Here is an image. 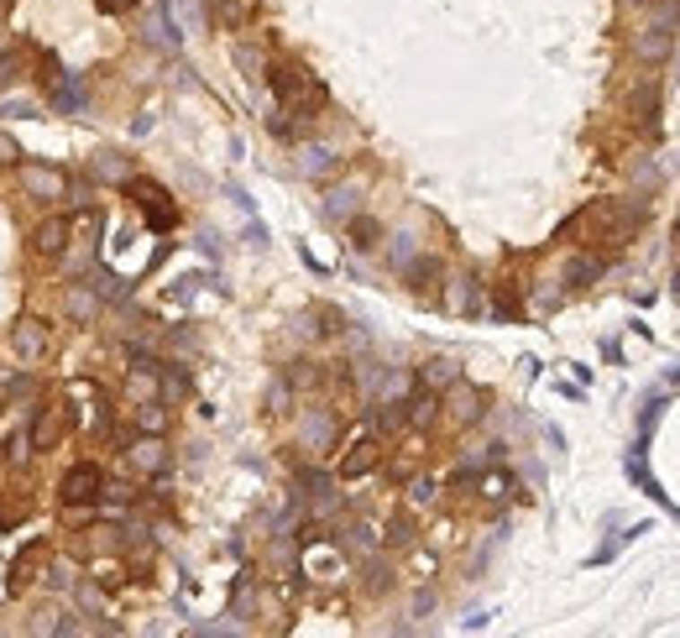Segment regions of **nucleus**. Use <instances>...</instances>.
<instances>
[{
	"label": "nucleus",
	"mask_w": 680,
	"mask_h": 638,
	"mask_svg": "<svg viewBox=\"0 0 680 638\" xmlns=\"http://www.w3.org/2000/svg\"><path fill=\"white\" fill-rule=\"evenodd\" d=\"M267 79H273V90H278L283 116H293V121H314V116L325 110V84L309 79V68H299V63H278Z\"/></svg>",
	"instance_id": "nucleus-1"
},
{
	"label": "nucleus",
	"mask_w": 680,
	"mask_h": 638,
	"mask_svg": "<svg viewBox=\"0 0 680 638\" xmlns=\"http://www.w3.org/2000/svg\"><path fill=\"white\" fill-rule=\"evenodd\" d=\"M100 492H105V471H100L94 460L74 466V471L63 476V486H58V497L68 503V508H79V503H100Z\"/></svg>",
	"instance_id": "nucleus-2"
},
{
	"label": "nucleus",
	"mask_w": 680,
	"mask_h": 638,
	"mask_svg": "<svg viewBox=\"0 0 680 638\" xmlns=\"http://www.w3.org/2000/svg\"><path fill=\"white\" fill-rule=\"evenodd\" d=\"M131 199L142 205V214L153 220L157 231H173V225H179V210L168 205V188H157L153 179H131Z\"/></svg>",
	"instance_id": "nucleus-3"
},
{
	"label": "nucleus",
	"mask_w": 680,
	"mask_h": 638,
	"mask_svg": "<svg viewBox=\"0 0 680 638\" xmlns=\"http://www.w3.org/2000/svg\"><path fill=\"white\" fill-rule=\"evenodd\" d=\"M22 188L31 199H63L68 194V179L58 168H42V162H22Z\"/></svg>",
	"instance_id": "nucleus-4"
},
{
	"label": "nucleus",
	"mask_w": 680,
	"mask_h": 638,
	"mask_svg": "<svg viewBox=\"0 0 680 638\" xmlns=\"http://www.w3.org/2000/svg\"><path fill=\"white\" fill-rule=\"evenodd\" d=\"M11 351H16V362H42V351H48V325H42V319H22V325L11 330Z\"/></svg>",
	"instance_id": "nucleus-5"
},
{
	"label": "nucleus",
	"mask_w": 680,
	"mask_h": 638,
	"mask_svg": "<svg viewBox=\"0 0 680 638\" xmlns=\"http://www.w3.org/2000/svg\"><path fill=\"white\" fill-rule=\"evenodd\" d=\"M63 424H68V419H63L58 403H42V408H37V424H31V445H37V450H53Z\"/></svg>",
	"instance_id": "nucleus-6"
},
{
	"label": "nucleus",
	"mask_w": 680,
	"mask_h": 638,
	"mask_svg": "<svg viewBox=\"0 0 680 638\" xmlns=\"http://www.w3.org/2000/svg\"><path fill=\"white\" fill-rule=\"evenodd\" d=\"M371 466H377V440L362 434V440L345 450V460H340V476H345V482H356V476H367Z\"/></svg>",
	"instance_id": "nucleus-7"
},
{
	"label": "nucleus",
	"mask_w": 680,
	"mask_h": 638,
	"mask_svg": "<svg viewBox=\"0 0 680 638\" xmlns=\"http://www.w3.org/2000/svg\"><path fill=\"white\" fill-rule=\"evenodd\" d=\"M68 236H74V220H68V214L42 220V225H37V251H42V257H58L63 246H68Z\"/></svg>",
	"instance_id": "nucleus-8"
},
{
	"label": "nucleus",
	"mask_w": 680,
	"mask_h": 638,
	"mask_svg": "<svg viewBox=\"0 0 680 638\" xmlns=\"http://www.w3.org/2000/svg\"><path fill=\"white\" fill-rule=\"evenodd\" d=\"M131 466H136V471H168V450H162V440H157V434H142V440H136V445H131Z\"/></svg>",
	"instance_id": "nucleus-9"
},
{
	"label": "nucleus",
	"mask_w": 680,
	"mask_h": 638,
	"mask_svg": "<svg viewBox=\"0 0 680 638\" xmlns=\"http://www.w3.org/2000/svg\"><path fill=\"white\" fill-rule=\"evenodd\" d=\"M450 414H456V424H471V419H482V393H471L461 377L450 382Z\"/></svg>",
	"instance_id": "nucleus-10"
},
{
	"label": "nucleus",
	"mask_w": 680,
	"mask_h": 638,
	"mask_svg": "<svg viewBox=\"0 0 680 638\" xmlns=\"http://www.w3.org/2000/svg\"><path fill=\"white\" fill-rule=\"evenodd\" d=\"M53 105H58V116H74V110H84V79H79V74H68L58 90H53Z\"/></svg>",
	"instance_id": "nucleus-11"
},
{
	"label": "nucleus",
	"mask_w": 680,
	"mask_h": 638,
	"mask_svg": "<svg viewBox=\"0 0 680 638\" xmlns=\"http://www.w3.org/2000/svg\"><path fill=\"white\" fill-rule=\"evenodd\" d=\"M633 53H639V58H644V63L665 58V53H670V31L649 27V31H644V37H639V42H633Z\"/></svg>",
	"instance_id": "nucleus-12"
},
{
	"label": "nucleus",
	"mask_w": 680,
	"mask_h": 638,
	"mask_svg": "<svg viewBox=\"0 0 680 638\" xmlns=\"http://www.w3.org/2000/svg\"><path fill=\"white\" fill-rule=\"evenodd\" d=\"M377 236H382V225H377L371 214H356V220H351V246H356V251H371Z\"/></svg>",
	"instance_id": "nucleus-13"
},
{
	"label": "nucleus",
	"mask_w": 680,
	"mask_h": 638,
	"mask_svg": "<svg viewBox=\"0 0 680 638\" xmlns=\"http://www.w3.org/2000/svg\"><path fill=\"white\" fill-rule=\"evenodd\" d=\"M330 434H336L330 414H309V424H304V445H309V450H325V445H330Z\"/></svg>",
	"instance_id": "nucleus-14"
},
{
	"label": "nucleus",
	"mask_w": 680,
	"mask_h": 638,
	"mask_svg": "<svg viewBox=\"0 0 680 638\" xmlns=\"http://www.w3.org/2000/svg\"><path fill=\"white\" fill-rule=\"evenodd\" d=\"M602 267H607L602 257H576L571 262V288H587L591 277H602Z\"/></svg>",
	"instance_id": "nucleus-15"
},
{
	"label": "nucleus",
	"mask_w": 680,
	"mask_h": 638,
	"mask_svg": "<svg viewBox=\"0 0 680 638\" xmlns=\"http://www.w3.org/2000/svg\"><path fill=\"white\" fill-rule=\"evenodd\" d=\"M94 179H110V183H126V162L116 153H105V157H94Z\"/></svg>",
	"instance_id": "nucleus-16"
},
{
	"label": "nucleus",
	"mask_w": 680,
	"mask_h": 638,
	"mask_svg": "<svg viewBox=\"0 0 680 638\" xmlns=\"http://www.w3.org/2000/svg\"><path fill=\"white\" fill-rule=\"evenodd\" d=\"M136 419H142V429H147V434H162V429H168L162 403H142V408H136Z\"/></svg>",
	"instance_id": "nucleus-17"
},
{
	"label": "nucleus",
	"mask_w": 680,
	"mask_h": 638,
	"mask_svg": "<svg viewBox=\"0 0 680 638\" xmlns=\"http://www.w3.org/2000/svg\"><path fill=\"white\" fill-rule=\"evenodd\" d=\"M471 288H476L471 277H456V283H450V299H445V304H450V309H476V299H471Z\"/></svg>",
	"instance_id": "nucleus-18"
},
{
	"label": "nucleus",
	"mask_w": 680,
	"mask_h": 638,
	"mask_svg": "<svg viewBox=\"0 0 680 638\" xmlns=\"http://www.w3.org/2000/svg\"><path fill=\"white\" fill-rule=\"evenodd\" d=\"M456 377H461V371H456L450 362H430V371H424V388H445V382H456Z\"/></svg>",
	"instance_id": "nucleus-19"
},
{
	"label": "nucleus",
	"mask_w": 680,
	"mask_h": 638,
	"mask_svg": "<svg viewBox=\"0 0 680 638\" xmlns=\"http://www.w3.org/2000/svg\"><path fill=\"white\" fill-rule=\"evenodd\" d=\"M408 408H414V414H408V419H414V424H430V419H434V408H440V403H434V398L424 393V398H414V403H408Z\"/></svg>",
	"instance_id": "nucleus-20"
},
{
	"label": "nucleus",
	"mask_w": 680,
	"mask_h": 638,
	"mask_svg": "<svg viewBox=\"0 0 680 638\" xmlns=\"http://www.w3.org/2000/svg\"><path fill=\"white\" fill-rule=\"evenodd\" d=\"M22 162V147H16V136H5L0 131V168H16Z\"/></svg>",
	"instance_id": "nucleus-21"
},
{
	"label": "nucleus",
	"mask_w": 680,
	"mask_h": 638,
	"mask_svg": "<svg viewBox=\"0 0 680 638\" xmlns=\"http://www.w3.org/2000/svg\"><path fill=\"white\" fill-rule=\"evenodd\" d=\"M482 497L502 503V497H508V476H482Z\"/></svg>",
	"instance_id": "nucleus-22"
},
{
	"label": "nucleus",
	"mask_w": 680,
	"mask_h": 638,
	"mask_svg": "<svg viewBox=\"0 0 680 638\" xmlns=\"http://www.w3.org/2000/svg\"><path fill=\"white\" fill-rule=\"evenodd\" d=\"M68 309H74L79 319H94V299H90V293H84V288H79V293L68 299Z\"/></svg>",
	"instance_id": "nucleus-23"
},
{
	"label": "nucleus",
	"mask_w": 680,
	"mask_h": 638,
	"mask_svg": "<svg viewBox=\"0 0 680 638\" xmlns=\"http://www.w3.org/2000/svg\"><path fill=\"white\" fill-rule=\"evenodd\" d=\"M304 168H309V173H325V168H330V153H319V147L304 153Z\"/></svg>",
	"instance_id": "nucleus-24"
},
{
	"label": "nucleus",
	"mask_w": 680,
	"mask_h": 638,
	"mask_svg": "<svg viewBox=\"0 0 680 638\" xmlns=\"http://www.w3.org/2000/svg\"><path fill=\"white\" fill-rule=\"evenodd\" d=\"M236 63H241V68H251V74H257V68H262V53H257V48H241V53H236Z\"/></svg>",
	"instance_id": "nucleus-25"
},
{
	"label": "nucleus",
	"mask_w": 680,
	"mask_h": 638,
	"mask_svg": "<svg viewBox=\"0 0 680 638\" xmlns=\"http://www.w3.org/2000/svg\"><path fill=\"white\" fill-rule=\"evenodd\" d=\"M121 5H136V0H105V11H121Z\"/></svg>",
	"instance_id": "nucleus-26"
},
{
	"label": "nucleus",
	"mask_w": 680,
	"mask_h": 638,
	"mask_svg": "<svg viewBox=\"0 0 680 638\" xmlns=\"http://www.w3.org/2000/svg\"><path fill=\"white\" fill-rule=\"evenodd\" d=\"M0 11H5V0H0Z\"/></svg>",
	"instance_id": "nucleus-27"
}]
</instances>
